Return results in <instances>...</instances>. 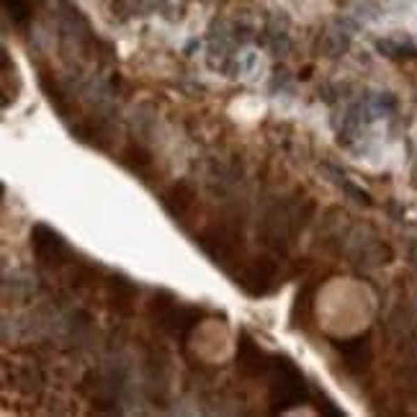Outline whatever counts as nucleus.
I'll use <instances>...</instances> for the list:
<instances>
[{"instance_id":"f257e3e1","label":"nucleus","mask_w":417,"mask_h":417,"mask_svg":"<svg viewBox=\"0 0 417 417\" xmlns=\"http://www.w3.org/2000/svg\"><path fill=\"white\" fill-rule=\"evenodd\" d=\"M198 245L206 250V255L214 258V263L230 271V263H239V258H242V232H237L227 221H221V224L209 227L198 237Z\"/></svg>"},{"instance_id":"f03ea898","label":"nucleus","mask_w":417,"mask_h":417,"mask_svg":"<svg viewBox=\"0 0 417 417\" xmlns=\"http://www.w3.org/2000/svg\"><path fill=\"white\" fill-rule=\"evenodd\" d=\"M307 397L304 379L297 368L291 366L286 358H276V381H273V404L276 407H289Z\"/></svg>"},{"instance_id":"7ed1b4c3","label":"nucleus","mask_w":417,"mask_h":417,"mask_svg":"<svg viewBox=\"0 0 417 417\" xmlns=\"http://www.w3.org/2000/svg\"><path fill=\"white\" fill-rule=\"evenodd\" d=\"M278 278V265L271 258H258L255 263L245 268L242 276H237V283L250 294V297H263L273 289V283Z\"/></svg>"},{"instance_id":"20e7f679","label":"nucleus","mask_w":417,"mask_h":417,"mask_svg":"<svg viewBox=\"0 0 417 417\" xmlns=\"http://www.w3.org/2000/svg\"><path fill=\"white\" fill-rule=\"evenodd\" d=\"M162 204L175 217V221L178 219L183 221V217L191 212V206L196 204V191L188 186V183H175V186H171V191L165 194Z\"/></svg>"},{"instance_id":"39448f33","label":"nucleus","mask_w":417,"mask_h":417,"mask_svg":"<svg viewBox=\"0 0 417 417\" xmlns=\"http://www.w3.org/2000/svg\"><path fill=\"white\" fill-rule=\"evenodd\" d=\"M237 361H239V368H242V374L245 376H260L268 371L263 350L258 348L247 335H242V343H239V350H237Z\"/></svg>"},{"instance_id":"423d86ee","label":"nucleus","mask_w":417,"mask_h":417,"mask_svg":"<svg viewBox=\"0 0 417 417\" xmlns=\"http://www.w3.org/2000/svg\"><path fill=\"white\" fill-rule=\"evenodd\" d=\"M340 350L345 353V361H348V366H366L368 363V345L366 343H343Z\"/></svg>"}]
</instances>
